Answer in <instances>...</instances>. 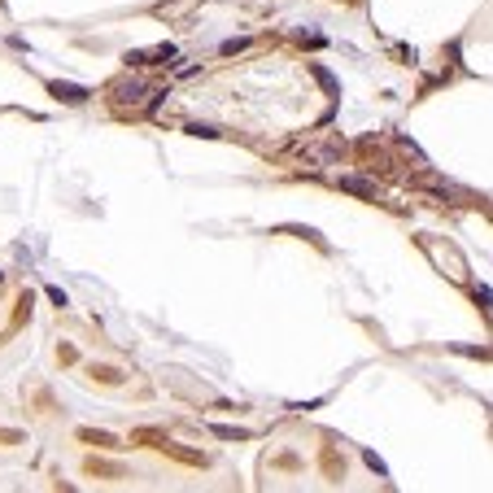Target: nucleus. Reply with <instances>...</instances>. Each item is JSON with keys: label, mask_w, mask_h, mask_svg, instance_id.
I'll list each match as a JSON object with an SVG mask.
<instances>
[{"label": "nucleus", "mask_w": 493, "mask_h": 493, "mask_svg": "<svg viewBox=\"0 0 493 493\" xmlns=\"http://www.w3.org/2000/svg\"><path fill=\"white\" fill-rule=\"evenodd\" d=\"M314 75H319V83H323V88H328V92H336V79H332V75H328V70H323V66H314Z\"/></svg>", "instance_id": "nucleus-5"}, {"label": "nucleus", "mask_w": 493, "mask_h": 493, "mask_svg": "<svg viewBox=\"0 0 493 493\" xmlns=\"http://www.w3.org/2000/svg\"><path fill=\"white\" fill-rule=\"evenodd\" d=\"M341 188L345 192H358V197H375V188L367 180H358V175H341Z\"/></svg>", "instance_id": "nucleus-3"}, {"label": "nucleus", "mask_w": 493, "mask_h": 493, "mask_svg": "<svg viewBox=\"0 0 493 493\" xmlns=\"http://www.w3.org/2000/svg\"><path fill=\"white\" fill-rule=\"evenodd\" d=\"M214 437H223V441H232V437H249V432H240V428H214Z\"/></svg>", "instance_id": "nucleus-7"}, {"label": "nucleus", "mask_w": 493, "mask_h": 493, "mask_svg": "<svg viewBox=\"0 0 493 493\" xmlns=\"http://www.w3.org/2000/svg\"><path fill=\"white\" fill-rule=\"evenodd\" d=\"M188 131H192V135H219V127H209V123H192Z\"/></svg>", "instance_id": "nucleus-6"}, {"label": "nucleus", "mask_w": 493, "mask_h": 493, "mask_svg": "<svg viewBox=\"0 0 493 493\" xmlns=\"http://www.w3.org/2000/svg\"><path fill=\"white\" fill-rule=\"evenodd\" d=\"M53 96H61V100H70V105H83V100H88V92L75 88V83H53Z\"/></svg>", "instance_id": "nucleus-2"}, {"label": "nucleus", "mask_w": 493, "mask_h": 493, "mask_svg": "<svg viewBox=\"0 0 493 493\" xmlns=\"http://www.w3.org/2000/svg\"><path fill=\"white\" fill-rule=\"evenodd\" d=\"M145 92H149V83L131 79V83H123V88H118V105H140V100H145Z\"/></svg>", "instance_id": "nucleus-1"}, {"label": "nucleus", "mask_w": 493, "mask_h": 493, "mask_svg": "<svg viewBox=\"0 0 493 493\" xmlns=\"http://www.w3.org/2000/svg\"><path fill=\"white\" fill-rule=\"evenodd\" d=\"M88 472H92V476H127L123 467H114V463H96V459L88 463Z\"/></svg>", "instance_id": "nucleus-4"}]
</instances>
